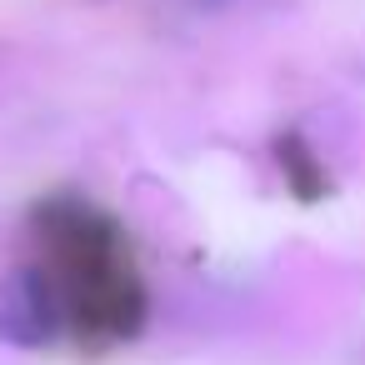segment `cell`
I'll return each mask as SVG.
<instances>
[{
    "instance_id": "obj_1",
    "label": "cell",
    "mask_w": 365,
    "mask_h": 365,
    "mask_svg": "<svg viewBox=\"0 0 365 365\" xmlns=\"http://www.w3.org/2000/svg\"><path fill=\"white\" fill-rule=\"evenodd\" d=\"M46 230V265L31 275L46 290L51 315H71L86 330H130V305L140 300V290L130 285L115 235L91 210H71V220L51 210Z\"/></svg>"
}]
</instances>
